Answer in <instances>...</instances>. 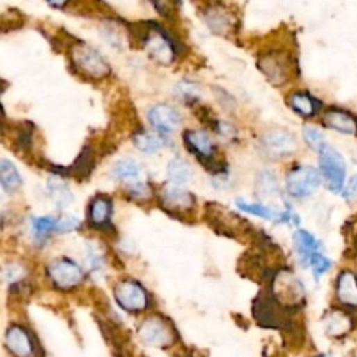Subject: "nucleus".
<instances>
[{
  "label": "nucleus",
  "mask_w": 357,
  "mask_h": 357,
  "mask_svg": "<svg viewBox=\"0 0 357 357\" xmlns=\"http://www.w3.org/2000/svg\"><path fill=\"white\" fill-rule=\"evenodd\" d=\"M290 308L282 306L269 292H261L253 303V314L258 325L265 328L285 329L290 325Z\"/></svg>",
  "instance_id": "f257e3e1"
},
{
  "label": "nucleus",
  "mask_w": 357,
  "mask_h": 357,
  "mask_svg": "<svg viewBox=\"0 0 357 357\" xmlns=\"http://www.w3.org/2000/svg\"><path fill=\"white\" fill-rule=\"evenodd\" d=\"M269 292L285 307L294 310L304 301V287L289 269L276 271L269 279Z\"/></svg>",
  "instance_id": "f03ea898"
},
{
  "label": "nucleus",
  "mask_w": 357,
  "mask_h": 357,
  "mask_svg": "<svg viewBox=\"0 0 357 357\" xmlns=\"http://www.w3.org/2000/svg\"><path fill=\"white\" fill-rule=\"evenodd\" d=\"M70 55L76 69L88 79L102 80L111 74V66L102 55L86 44L74 45Z\"/></svg>",
  "instance_id": "7ed1b4c3"
},
{
  "label": "nucleus",
  "mask_w": 357,
  "mask_h": 357,
  "mask_svg": "<svg viewBox=\"0 0 357 357\" xmlns=\"http://www.w3.org/2000/svg\"><path fill=\"white\" fill-rule=\"evenodd\" d=\"M319 168L328 189L333 193L343 190L346 179V164L343 157L331 145L325 144L319 151Z\"/></svg>",
  "instance_id": "20e7f679"
},
{
  "label": "nucleus",
  "mask_w": 357,
  "mask_h": 357,
  "mask_svg": "<svg viewBox=\"0 0 357 357\" xmlns=\"http://www.w3.org/2000/svg\"><path fill=\"white\" fill-rule=\"evenodd\" d=\"M113 296L120 308L132 314L141 312L150 306L147 290L134 279L119 280L113 289Z\"/></svg>",
  "instance_id": "39448f33"
},
{
  "label": "nucleus",
  "mask_w": 357,
  "mask_h": 357,
  "mask_svg": "<svg viewBox=\"0 0 357 357\" xmlns=\"http://www.w3.org/2000/svg\"><path fill=\"white\" fill-rule=\"evenodd\" d=\"M138 336L145 344L152 347H169L176 339L173 326L161 315L145 318L138 326Z\"/></svg>",
  "instance_id": "423d86ee"
},
{
  "label": "nucleus",
  "mask_w": 357,
  "mask_h": 357,
  "mask_svg": "<svg viewBox=\"0 0 357 357\" xmlns=\"http://www.w3.org/2000/svg\"><path fill=\"white\" fill-rule=\"evenodd\" d=\"M47 273L54 286L59 290H70L79 286L84 279L83 269L70 258L62 257L54 260L48 268Z\"/></svg>",
  "instance_id": "0eeeda50"
},
{
  "label": "nucleus",
  "mask_w": 357,
  "mask_h": 357,
  "mask_svg": "<svg viewBox=\"0 0 357 357\" xmlns=\"http://www.w3.org/2000/svg\"><path fill=\"white\" fill-rule=\"evenodd\" d=\"M205 212L211 222V226H214L219 233L225 236L235 237L236 235H239V232H247V229H250L248 222L243 221L240 216L235 215L232 211L226 209L219 204L208 203L205 205Z\"/></svg>",
  "instance_id": "6e6552de"
},
{
  "label": "nucleus",
  "mask_w": 357,
  "mask_h": 357,
  "mask_svg": "<svg viewBox=\"0 0 357 357\" xmlns=\"http://www.w3.org/2000/svg\"><path fill=\"white\" fill-rule=\"evenodd\" d=\"M321 184V173L312 166H297L286 176L287 193L301 198L312 194Z\"/></svg>",
  "instance_id": "1a4fd4ad"
},
{
  "label": "nucleus",
  "mask_w": 357,
  "mask_h": 357,
  "mask_svg": "<svg viewBox=\"0 0 357 357\" xmlns=\"http://www.w3.org/2000/svg\"><path fill=\"white\" fill-rule=\"evenodd\" d=\"M260 145L264 154L272 159L290 157L297 150V143L294 137L289 132L282 129H273L262 134Z\"/></svg>",
  "instance_id": "9d476101"
},
{
  "label": "nucleus",
  "mask_w": 357,
  "mask_h": 357,
  "mask_svg": "<svg viewBox=\"0 0 357 357\" xmlns=\"http://www.w3.org/2000/svg\"><path fill=\"white\" fill-rule=\"evenodd\" d=\"M144 48L148 55L159 65L168 66L175 61V47L161 29H148L143 35Z\"/></svg>",
  "instance_id": "9b49d317"
},
{
  "label": "nucleus",
  "mask_w": 357,
  "mask_h": 357,
  "mask_svg": "<svg viewBox=\"0 0 357 357\" xmlns=\"http://www.w3.org/2000/svg\"><path fill=\"white\" fill-rule=\"evenodd\" d=\"M159 204L169 214L183 215L193 211L196 203L194 197L189 191L180 189L179 184L170 183L162 189L159 194Z\"/></svg>",
  "instance_id": "f8f14e48"
},
{
  "label": "nucleus",
  "mask_w": 357,
  "mask_h": 357,
  "mask_svg": "<svg viewBox=\"0 0 357 357\" xmlns=\"http://www.w3.org/2000/svg\"><path fill=\"white\" fill-rule=\"evenodd\" d=\"M184 144L187 150L194 154L205 166L216 168V164L214 162L215 155V147L209 136L200 130H189L183 134Z\"/></svg>",
  "instance_id": "ddd939ff"
},
{
  "label": "nucleus",
  "mask_w": 357,
  "mask_h": 357,
  "mask_svg": "<svg viewBox=\"0 0 357 357\" xmlns=\"http://www.w3.org/2000/svg\"><path fill=\"white\" fill-rule=\"evenodd\" d=\"M148 120L151 126L162 134H170L176 132L182 125V116L179 112L166 104H158L152 106L148 112Z\"/></svg>",
  "instance_id": "4468645a"
},
{
  "label": "nucleus",
  "mask_w": 357,
  "mask_h": 357,
  "mask_svg": "<svg viewBox=\"0 0 357 357\" xmlns=\"http://www.w3.org/2000/svg\"><path fill=\"white\" fill-rule=\"evenodd\" d=\"M258 66L273 86H283L289 80L290 66L289 61L283 55L269 54L262 56L258 62Z\"/></svg>",
  "instance_id": "2eb2a0df"
},
{
  "label": "nucleus",
  "mask_w": 357,
  "mask_h": 357,
  "mask_svg": "<svg viewBox=\"0 0 357 357\" xmlns=\"http://www.w3.org/2000/svg\"><path fill=\"white\" fill-rule=\"evenodd\" d=\"M5 343L9 351L15 356H31L34 354V342L26 328L20 325H12L6 331Z\"/></svg>",
  "instance_id": "dca6fc26"
},
{
  "label": "nucleus",
  "mask_w": 357,
  "mask_h": 357,
  "mask_svg": "<svg viewBox=\"0 0 357 357\" xmlns=\"http://www.w3.org/2000/svg\"><path fill=\"white\" fill-rule=\"evenodd\" d=\"M111 216H112V203L109 198L100 196L95 197L88 208V219L91 226L105 230L111 228Z\"/></svg>",
  "instance_id": "f3484780"
},
{
  "label": "nucleus",
  "mask_w": 357,
  "mask_h": 357,
  "mask_svg": "<svg viewBox=\"0 0 357 357\" xmlns=\"http://www.w3.org/2000/svg\"><path fill=\"white\" fill-rule=\"evenodd\" d=\"M338 300L349 307H357V276L350 271H343L336 282Z\"/></svg>",
  "instance_id": "a211bd4d"
},
{
  "label": "nucleus",
  "mask_w": 357,
  "mask_h": 357,
  "mask_svg": "<svg viewBox=\"0 0 357 357\" xmlns=\"http://www.w3.org/2000/svg\"><path fill=\"white\" fill-rule=\"evenodd\" d=\"M322 122L326 127L333 129L342 134H357V120L344 111H328L325 112Z\"/></svg>",
  "instance_id": "6ab92c4d"
},
{
  "label": "nucleus",
  "mask_w": 357,
  "mask_h": 357,
  "mask_svg": "<svg viewBox=\"0 0 357 357\" xmlns=\"http://www.w3.org/2000/svg\"><path fill=\"white\" fill-rule=\"evenodd\" d=\"M112 175L118 179L126 183V186L143 182V170L140 164L136 159L125 158L115 164L112 169Z\"/></svg>",
  "instance_id": "aec40b11"
},
{
  "label": "nucleus",
  "mask_w": 357,
  "mask_h": 357,
  "mask_svg": "<svg viewBox=\"0 0 357 357\" xmlns=\"http://www.w3.org/2000/svg\"><path fill=\"white\" fill-rule=\"evenodd\" d=\"M237 207L244 211V212H248V214H253V215H257L262 219H268V221H275V222H287L290 221L292 218V214H289L287 211H283V212H279V211H275L267 205H262L260 203H254V204H248L243 200H237L236 201Z\"/></svg>",
  "instance_id": "412c9836"
},
{
  "label": "nucleus",
  "mask_w": 357,
  "mask_h": 357,
  "mask_svg": "<svg viewBox=\"0 0 357 357\" xmlns=\"http://www.w3.org/2000/svg\"><path fill=\"white\" fill-rule=\"evenodd\" d=\"M134 147L144 154H154L168 145V140L164 134H154L148 132H138L133 136Z\"/></svg>",
  "instance_id": "4be33fe9"
},
{
  "label": "nucleus",
  "mask_w": 357,
  "mask_h": 357,
  "mask_svg": "<svg viewBox=\"0 0 357 357\" xmlns=\"http://www.w3.org/2000/svg\"><path fill=\"white\" fill-rule=\"evenodd\" d=\"M289 104L296 113H299L304 118L314 116L319 109V102L307 93L292 94L289 98Z\"/></svg>",
  "instance_id": "5701e85b"
},
{
  "label": "nucleus",
  "mask_w": 357,
  "mask_h": 357,
  "mask_svg": "<svg viewBox=\"0 0 357 357\" xmlns=\"http://www.w3.org/2000/svg\"><path fill=\"white\" fill-rule=\"evenodd\" d=\"M94 169V154L93 150L90 147H84L81 154L79 155V158L74 161V164L68 168V173L73 177H76L77 180L80 179H87L91 172Z\"/></svg>",
  "instance_id": "b1692460"
},
{
  "label": "nucleus",
  "mask_w": 357,
  "mask_h": 357,
  "mask_svg": "<svg viewBox=\"0 0 357 357\" xmlns=\"http://www.w3.org/2000/svg\"><path fill=\"white\" fill-rule=\"evenodd\" d=\"M166 173H168L169 182L179 184V186L187 184L193 179V169H191L190 164L182 158L172 159L168 165Z\"/></svg>",
  "instance_id": "393cba45"
},
{
  "label": "nucleus",
  "mask_w": 357,
  "mask_h": 357,
  "mask_svg": "<svg viewBox=\"0 0 357 357\" xmlns=\"http://www.w3.org/2000/svg\"><path fill=\"white\" fill-rule=\"evenodd\" d=\"M0 182H2V187L6 191H16L23 184V179L17 168L8 159H2L0 162Z\"/></svg>",
  "instance_id": "a878e982"
},
{
  "label": "nucleus",
  "mask_w": 357,
  "mask_h": 357,
  "mask_svg": "<svg viewBox=\"0 0 357 357\" xmlns=\"http://www.w3.org/2000/svg\"><path fill=\"white\" fill-rule=\"evenodd\" d=\"M325 329L331 336H340L351 328L350 318L343 311H332L325 317Z\"/></svg>",
  "instance_id": "bb28decb"
},
{
  "label": "nucleus",
  "mask_w": 357,
  "mask_h": 357,
  "mask_svg": "<svg viewBox=\"0 0 357 357\" xmlns=\"http://www.w3.org/2000/svg\"><path fill=\"white\" fill-rule=\"evenodd\" d=\"M293 241H294V247H296L299 255L306 261H310V257L314 253H317L318 241L315 240V237L311 233H308L306 230H297L293 235Z\"/></svg>",
  "instance_id": "cd10ccee"
},
{
  "label": "nucleus",
  "mask_w": 357,
  "mask_h": 357,
  "mask_svg": "<svg viewBox=\"0 0 357 357\" xmlns=\"http://www.w3.org/2000/svg\"><path fill=\"white\" fill-rule=\"evenodd\" d=\"M58 176L49 179L48 190H49V196L52 197L54 203L58 207L63 208V207H68V205H70L73 203V194L69 190V187Z\"/></svg>",
  "instance_id": "c85d7f7f"
},
{
  "label": "nucleus",
  "mask_w": 357,
  "mask_h": 357,
  "mask_svg": "<svg viewBox=\"0 0 357 357\" xmlns=\"http://www.w3.org/2000/svg\"><path fill=\"white\" fill-rule=\"evenodd\" d=\"M33 233L34 237L38 241L45 240L51 232L55 230L56 228V219H54L52 216H41V218H34L33 219Z\"/></svg>",
  "instance_id": "c756f323"
},
{
  "label": "nucleus",
  "mask_w": 357,
  "mask_h": 357,
  "mask_svg": "<svg viewBox=\"0 0 357 357\" xmlns=\"http://www.w3.org/2000/svg\"><path fill=\"white\" fill-rule=\"evenodd\" d=\"M176 95L186 104L198 101V87L189 81H182L176 86Z\"/></svg>",
  "instance_id": "7c9ffc66"
},
{
  "label": "nucleus",
  "mask_w": 357,
  "mask_h": 357,
  "mask_svg": "<svg viewBox=\"0 0 357 357\" xmlns=\"http://www.w3.org/2000/svg\"><path fill=\"white\" fill-rule=\"evenodd\" d=\"M303 137H304L306 143L308 144V147L312 148L317 152L326 144L324 134L318 129H315V127H310V126L304 127Z\"/></svg>",
  "instance_id": "2f4dec72"
},
{
  "label": "nucleus",
  "mask_w": 357,
  "mask_h": 357,
  "mask_svg": "<svg viewBox=\"0 0 357 357\" xmlns=\"http://www.w3.org/2000/svg\"><path fill=\"white\" fill-rule=\"evenodd\" d=\"M207 19L211 30H214L215 33L225 34L230 27L229 17L222 12H211V15Z\"/></svg>",
  "instance_id": "473e14b6"
},
{
  "label": "nucleus",
  "mask_w": 357,
  "mask_h": 357,
  "mask_svg": "<svg viewBox=\"0 0 357 357\" xmlns=\"http://www.w3.org/2000/svg\"><path fill=\"white\" fill-rule=\"evenodd\" d=\"M260 184H258V191L261 194L265 196H271L273 193L278 191V183H276V177L271 173V172H264L260 179H258Z\"/></svg>",
  "instance_id": "72a5a7b5"
},
{
  "label": "nucleus",
  "mask_w": 357,
  "mask_h": 357,
  "mask_svg": "<svg viewBox=\"0 0 357 357\" xmlns=\"http://www.w3.org/2000/svg\"><path fill=\"white\" fill-rule=\"evenodd\" d=\"M310 265H311V268H312V272H314V276L318 279L322 273H325L329 268H331V261L326 258V257H324V255H321V254H318V253H314L311 257H310Z\"/></svg>",
  "instance_id": "f704fd0d"
},
{
  "label": "nucleus",
  "mask_w": 357,
  "mask_h": 357,
  "mask_svg": "<svg viewBox=\"0 0 357 357\" xmlns=\"http://www.w3.org/2000/svg\"><path fill=\"white\" fill-rule=\"evenodd\" d=\"M79 226H80V221L72 215H68V216H63L59 221H56L55 230L65 233V232H72V230L77 229Z\"/></svg>",
  "instance_id": "c9c22d12"
},
{
  "label": "nucleus",
  "mask_w": 357,
  "mask_h": 357,
  "mask_svg": "<svg viewBox=\"0 0 357 357\" xmlns=\"http://www.w3.org/2000/svg\"><path fill=\"white\" fill-rule=\"evenodd\" d=\"M343 197L347 198V200H353V198H357V175H354L349 184L346 186V189L343 190Z\"/></svg>",
  "instance_id": "e433bc0d"
},
{
  "label": "nucleus",
  "mask_w": 357,
  "mask_h": 357,
  "mask_svg": "<svg viewBox=\"0 0 357 357\" xmlns=\"http://www.w3.org/2000/svg\"><path fill=\"white\" fill-rule=\"evenodd\" d=\"M155 9L165 16H169L172 12V6H169V0H152Z\"/></svg>",
  "instance_id": "4c0bfd02"
},
{
  "label": "nucleus",
  "mask_w": 357,
  "mask_h": 357,
  "mask_svg": "<svg viewBox=\"0 0 357 357\" xmlns=\"http://www.w3.org/2000/svg\"><path fill=\"white\" fill-rule=\"evenodd\" d=\"M48 2L52 5V6H55V8H63L69 0H48Z\"/></svg>",
  "instance_id": "58836bf2"
}]
</instances>
